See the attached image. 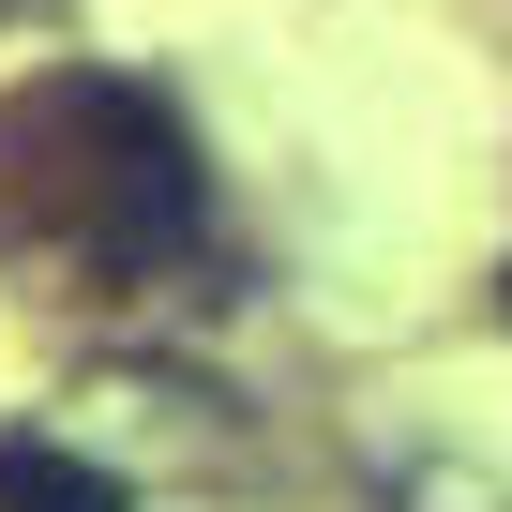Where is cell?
<instances>
[{
	"label": "cell",
	"mask_w": 512,
	"mask_h": 512,
	"mask_svg": "<svg viewBox=\"0 0 512 512\" xmlns=\"http://www.w3.org/2000/svg\"><path fill=\"white\" fill-rule=\"evenodd\" d=\"M211 241V166L151 76H31L0 106V256H46L76 287H151Z\"/></svg>",
	"instance_id": "1"
},
{
	"label": "cell",
	"mask_w": 512,
	"mask_h": 512,
	"mask_svg": "<svg viewBox=\"0 0 512 512\" xmlns=\"http://www.w3.org/2000/svg\"><path fill=\"white\" fill-rule=\"evenodd\" d=\"M0 512H136L121 467L61 452V437H0Z\"/></svg>",
	"instance_id": "2"
},
{
	"label": "cell",
	"mask_w": 512,
	"mask_h": 512,
	"mask_svg": "<svg viewBox=\"0 0 512 512\" xmlns=\"http://www.w3.org/2000/svg\"><path fill=\"white\" fill-rule=\"evenodd\" d=\"M497 317H512V272H497Z\"/></svg>",
	"instance_id": "3"
}]
</instances>
